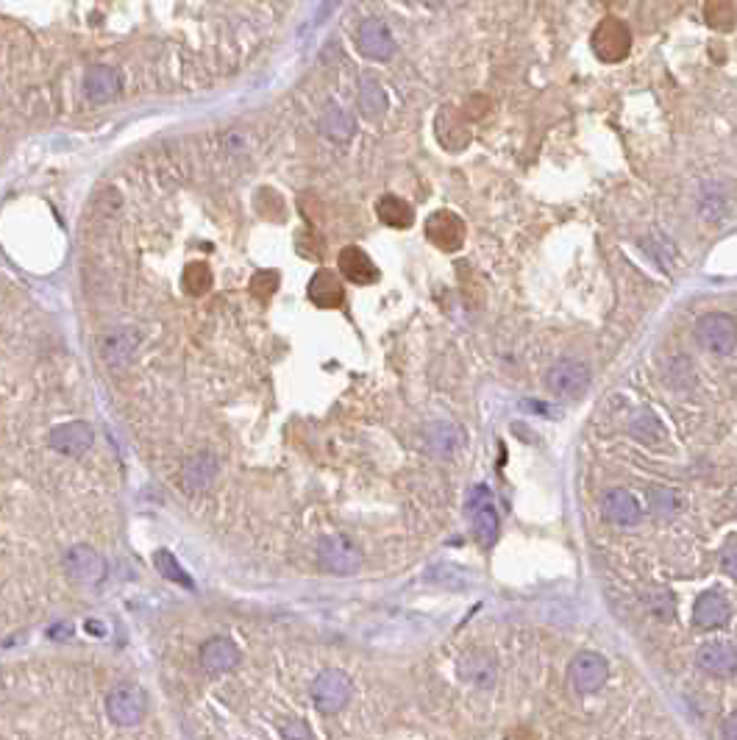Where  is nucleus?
Here are the masks:
<instances>
[{"instance_id": "423d86ee", "label": "nucleus", "mask_w": 737, "mask_h": 740, "mask_svg": "<svg viewBox=\"0 0 737 740\" xmlns=\"http://www.w3.org/2000/svg\"><path fill=\"white\" fill-rule=\"evenodd\" d=\"M546 384L560 398H579L590 388V368L579 360H560L551 365Z\"/></svg>"}, {"instance_id": "7ed1b4c3", "label": "nucleus", "mask_w": 737, "mask_h": 740, "mask_svg": "<svg viewBox=\"0 0 737 740\" xmlns=\"http://www.w3.org/2000/svg\"><path fill=\"white\" fill-rule=\"evenodd\" d=\"M350 693H354V685L345 677L342 671H323L320 677L312 682V701L320 713L334 716L340 713L342 707L350 701Z\"/></svg>"}, {"instance_id": "9d476101", "label": "nucleus", "mask_w": 737, "mask_h": 740, "mask_svg": "<svg viewBox=\"0 0 737 740\" xmlns=\"http://www.w3.org/2000/svg\"><path fill=\"white\" fill-rule=\"evenodd\" d=\"M64 571L76 579L78 585H98L106 576V560L89 549V545H73V549L64 554Z\"/></svg>"}, {"instance_id": "393cba45", "label": "nucleus", "mask_w": 737, "mask_h": 740, "mask_svg": "<svg viewBox=\"0 0 737 740\" xmlns=\"http://www.w3.org/2000/svg\"><path fill=\"white\" fill-rule=\"evenodd\" d=\"M320 132H323L332 142H348L350 137H354L357 125H354V117H350L345 109L332 104L323 112V117H320Z\"/></svg>"}, {"instance_id": "a878e982", "label": "nucleus", "mask_w": 737, "mask_h": 740, "mask_svg": "<svg viewBox=\"0 0 737 740\" xmlns=\"http://www.w3.org/2000/svg\"><path fill=\"white\" fill-rule=\"evenodd\" d=\"M359 109L370 120H376V117H381L384 112H387V92H384V87L370 76H365L359 81Z\"/></svg>"}, {"instance_id": "39448f33", "label": "nucleus", "mask_w": 737, "mask_h": 740, "mask_svg": "<svg viewBox=\"0 0 737 740\" xmlns=\"http://www.w3.org/2000/svg\"><path fill=\"white\" fill-rule=\"evenodd\" d=\"M106 713L117 726H137L148 713V699L137 685H117L106 699Z\"/></svg>"}, {"instance_id": "473e14b6", "label": "nucleus", "mask_w": 737, "mask_h": 740, "mask_svg": "<svg viewBox=\"0 0 737 740\" xmlns=\"http://www.w3.org/2000/svg\"><path fill=\"white\" fill-rule=\"evenodd\" d=\"M632 429H634V434H637L640 440H646V443H651V434H649L651 429H660V432H662V426L654 421L651 415H643V417H640V421H634V424H632Z\"/></svg>"}, {"instance_id": "1a4fd4ad", "label": "nucleus", "mask_w": 737, "mask_h": 740, "mask_svg": "<svg viewBox=\"0 0 737 740\" xmlns=\"http://www.w3.org/2000/svg\"><path fill=\"white\" fill-rule=\"evenodd\" d=\"M357 45L359 50L373 59V61H390L396 56V40H393V31L387 28V23L384 20H365L357 31Z\"/></svg>"}, {"instance_id": "5701e85b", "label": "nucleus", "mask_w": 737, "mask_h": 740, "mask_svg": "<svg viewBox=\"0 0 737 740\" xmlns=\"http://www.w3.org/2000/svg\"><path fill=\"white\" fill-rule=\"evenodd\" d=\"M426 440H429V448L437 454V457H451L457 448L462 445V429L457 424H448V421H437L426 429Z\"/></svg>"}, {"instance_id": "2f4dec72", "label": "nucleus", "mask_w": 737, "mask_h": 740, "mask_svg": "<svg viewBox=\"0 0 737 740\" xmlns=\"http://www.w3.org/2000/svg\"><path fill=\"white\" fill-rule=\"evenodd\" d=\"M721 565L732 579H737V537H732L721 549Z\"/></svg>"}, {"instance_id": "dca6fc26", "label": "nucleus", "mask_w": 737, "mask_h": 740, "mask_svg": "<svg viewBox=\"0 0 737 740\" xmlns=\"http://www.w3.org/2000/svg\"><path fill=\"white\" fill-rule=\"evenodd\" d=\"M732 609H729V601L718 593V590H707L696 598V607H693V624L698 629H718L729 621Z\"/></svg>"}, {"instance_id": "6e6552de", "label": "nucleus", "mask_w": 737, "mask_h": 740, "mask_svg": "<svg viewBox=\"0 0 737 740\" xmlns=\"http://www.w3.org/2000/svg\"><path fill=\"white\" fill-rule=\"evenodd\" d=\"M568 677H570V685L579 693H596L606 685L610 665H606V660L596 652H582L570 660Z\"/></svg>"}, {"instance_id": "0eeeda50", "label": "nucleus", "mask_w": 737, "mask_h": 740, "mask_svg": "<svg viewBox=\"0 0 737 740\" xmlns=\"http://www.w3.org/2000/svg\"><path fill=\"white\" fill-rule=\"evenodd\" d=\"M696 337L698 343L707 348L710 353H732L737 348V324L729 315H707L698 320L696 326Z\"/></svg>"}, {"instance_id": "c756f323", "label": "nucleus", "mask_w": 737, "mask_h": 740, "mask_svg": "<svg viewBox=\"0 0 737 740\" xmlns=\"http://www.w3.org/2000/svg\"><path fill=\"white\" fill-rule=\"evenodd\" d=\"M276 289H278V273L276 270H259V273L250 279V293L256 298L268 301L276 293Z\"/></svg>"}, {"instance_id": "20e7f679", "label": "nucleus", "mask_w": 737, "mask_h": 740, "mask_svg": "<svg viewBox=\"0 0 737 740\" xmlns=\"http://www.w3.org/2000/svg\"><path fill=\"white\" fill-rule=\"evenodd\" d=\"M590 45H593V50L601 61H623L632 50V34L621 20L606 17L593 31Z\"/></svg>"}, {"instance_id": "f257e3e1", "label": "nucleus", "mask_w": 737, "mask_h": 740, "mask_svg": "<svg viewBox=\"0 0 737 740\" xmlns=\"http://www.w3.org/2000/svg\"><path fill=\"white\" fill-rule=\"evenodd\" d=\"M465 515L470 521L473 537L482 543L485 549H493L496 540H498V529H501V518H498L493 493L482 485L473 488L470 496H468V504H465Z\"/></svg>"}, {"instance_id": "4be33fe9", "label": "nucleus", "mask_w": 737, "mask_h": 740, "mask_svg": "<svg viewBox=\"0 0 737 740\" xmlns=\"http://www.w3.org/2000/svg\"><path fill=\"white\" fill-rule=\"evenodd\" d=\"M217 468H220V462H217V457L212 452H198V454H192L184 462L181 479H184V485L192 493H196V490H206L212 481H214V476H217Z\"/></svg>"}, {"instance_id": "f3484780", "label": "nucleus", "mask_w": 737, "mask_h": 740, "mask_svg": "<svg viewBox=\"0 0 737 740\" xmlns=\"http://www.w3.org/2000/svg\"><path fill=\"white\" fill-rule=\"evenodd\" d=\"M459 677L476 688H493L498 680V662L487 652H470L459 660Z\"/></svg>"}, {"instance_id": "a211bd4d", "label": "nucleus", "mask_w": 737, "mask_h": 740, "mask_svg": "<svg viewBox=\"0 0 737 740\" xmlns=\"http://www.w3.org/2000/svg\"><path fill=\"white\" fill-rule=\"evenodd\" d=\"M309 301L320 309H337L345 301V289L337 273L332 270H317L309 279Z\"/></svg>"}, {"instance_id": "c9c22d12", "label": "nucleus", "mask_w": 737, "mask_h": 740, "mask_svg": "<svg viewBox=\"0 0 737 740\" xmlns=\"http://www.w3.org/2000/svg\"><path fill=\"white\" fill-rule=\"evenodd\" d=\"M412 4H418V6H440V0H412Z\"/></svg>"}, {"instance_id": "c85d7f7f", "label": "nucleus", "mask_w": 737, "mask_h": 740, "mask_svg": "<svg viewBox=\"0 0 737 740\" xmlns=\"http://www.w3.org/2000/svg\"><path fill=\"white\" fill-rule=\"evenodd\" d=\"M209 287H212V270H209V265L206 262H192V265H187V270H184V289L189 296H204V293H209Z\"/></svg>"}, {"instance_id": "cd10ccee", "label": "nucleus", "mask_w": 737, "mask_h": 740, "mask_svg": "<svg viewBox=\"0 0 737 740\" xmlns=\"http://www.w3.org/2000/svg\"><path fill=\"white\" fill-rule=\"evenodd\" d=\"M704 20L715 31H732L737 23V9L732 0H710L707 9H704Z\"/></svg>"}, {"instance_id": "f03ea898", "label": "nucleus", "mask_w": 737, "mask_h": 740, "mask_svg": "<svg viewBox=\"0 0 737 740\" xmlns=\"http://www.w3.org/2000/svg\"><path fill=\"white\" fill-rule=\"evenodd\" d=\"M317 562L329 573L350 576L362 568V552L348 534H329L317 543Z\"/></svg>"}, {"instance_id": "6ab92c4d", "label": "nucleus", "mask_w": 737, "mask_h": 740, "mask_svg": "<svg viewBox=\"0 0 737 740\" xmlns=\"http://www.w3.org/2000/svg\"><path fill=\"white\" fill-rule=\"evenodd\" d=\"M340 273L354 284H373L378 279L376 262L357 245H348L340 251Z\"/></svg>"}, {"instance_id": "2eb2a0df", "label": "nucleus", "mask_w": 737, "mask_h": 740, "mask_svg": "<svg viewBox=\"0 0 737 740\" xmlns=\"http://www.w3.org/2000/svg\"><path fill=\"white\" fill-rule=\"evenodd\" d=\"M140 348V334L132 329H114L101 340V360L109 368H125Z\"/></svg>"}, {"instance_id": "f704fd0d", "label": "nucleus", "mask_w": 737, "mask_h": 740, "mask_svg": "<svg viewBox=\"0 0 737 740\" xmlns=\"http://www.w3.org/2000/svg\"><path fill=\"white\" fill-rule=\"evenodd\" d=\"M723 735H726V737H732V740H737V713H732V716L726 718V724H723Z\"/></svg>"}, {"instance_id": "7c9ffc66", "label": "nucleus", "mask_w": 737, "mask_h": 740, "mask_svg": "<svg viewBox=\"0 0 737 740\" xmlns=\"http://www.w3.org/2000/svg\"><path fill=\"white\" fill-rule=\"evenodd\" d=\"M646 601H649V607H651V613L660 616L662 621L677 618V613H674V601H670L668 590H651V596H649Z\"/></svg>"}, {"instance_id": "f8f14e48", "label": "nucleus", "mask_w": 737, "mask_h": 740, "mask_svg": "<svg viewBox=\"0 0 737 740\" xmlns=\"http://www.w3.org/2000/svg\"><path fill=\"white\" fill-rule=\"evenodd\" d=\"M696 662L707 673H715V677H734L737 673V646H732L726 640L704 643V646L696 652Z\"/></svg>"}, {"instance_id": "b1692460", "label": "nucleus", "mask_w": 737, "mask_h": 740, "mask_svg": "<svg viewBox=\"0 0 737 740\" xmlns=\"http://www.w3.org/2000/svg\"><path fill=\"white\" fill-rule=\"evenodd\" d=\"M376 212H378V220L384 223V226H390V229H409L412 223H414L412 206H409L404 198H398V196H384V198H378Z\"/></svg>"}, {"instance_id": "aec40b11", "label": "nucleus", "mask_w": 737, "mask_h": 740, "mask_svg": "<svg viewBox=\"0 0 737 740\" xmlns=\"http://www.w3.org/2000/svg\"><path fill=\"white\" fill-rule=\"evenodd\" d=\"M240 662V649L229 637H212L201 649V665L206 673H226Z\"/></svg>"}, {"instance_id": "9b49d317", "label": "nucleus", "mask_w": 737, "mask_h": 740, "mask_svg": "<svg viewBox=\"0 0 737 740\" xmlns=\"http://www.w3.org/2000/svg\"><path fill=\"white\" fill-rule=\"evenodd\" d=\"M426 237L429 242H434L440 251H459L465 242V223L459 215L448 212V209H437L434 215H429L426 220Z\"/></svg>"}, {"instance_id": "72a5a7b5", "label": "nucleus", "mask_w": 737, "mask_h": 740, "mask_svg": "<svg viewBox=\"0 0 737 740\" xmlns=\"http://www.w3.org/2000/svg\"><path fill=\"white\" fill-rule=\"evenodd\" d=\"M651 496L662 498V501H654V509L665 507V512H674L677 509V496L670 493V490H651Z\"/></svg>"}, {"instance_id": "ddd939ff", "label": "nucleus", "mask_w": 737, "mask_h": 740, "mask_svg": "<svg viewBox=\"0 0 737 740\" xmlns=\"http://www.w3.org/2000/svg\"><path fill=\"white\" fill-rule=\"evenodd\" d=\"M92 440H95L92 426L84 424V421L61 424L50 432V448L59 454H64V457H81L92 445Z\"/></svg>"}, {"instance_id": "412c9836", "label": "nucleus", "mask_w": 737, "mask_h": 740, "mask_svg": "<svg viewBox=\"0 0 737 740\" xmlns=\"http://www.w3.org/2000/svg\"><path fill=\"white\" fill-rule=\"evenodd\" d=\"M604 515L618 526H634V524H640V518H643V509H640L637 498L629 490L615 488L604 496Z\"/></svg>"}, {"instance_id": "bb28decb", "label": "nucleus", "mask_w": 737, "mask_h": 740, "mask_svg": "<svg viewBox=\"0 0 737 740\" xmlns=\"http://www.w3.org/2000/svg\"><path fill=\"white\" fill-rule=\"evenodd\" d=\"M153 568L162 573L168 582H176V585H181V588H187V590H192L196 585H192V579H189V573L181 568V562L170 554V552H165V549H159V552H153Z\"/></svg>"}, {"instance_id": "4468645a", "label": "nucleus", "mask_w": 737, "mask_h": 740, "mask_svg": "<svg viewBox=\"0 0 737 740\" xmlns=\"http://www.w3.org/2000/svg\"><path fill=\"white\" fill-rule=\"evenodd\" d=\"M120 89H123V78L114 68H109V64H95V68H89L84 76V92L95 104L114 101Z\"/></svg>"}]
</instances>
